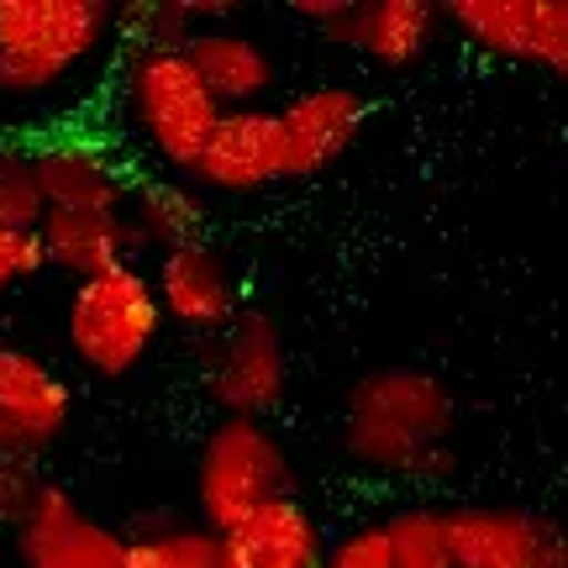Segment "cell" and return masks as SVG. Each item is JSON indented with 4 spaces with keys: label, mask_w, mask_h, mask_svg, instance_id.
<instances>
[{
    "label": "cell",
    "mask_w": 568,
    "mask_h": 568,
    "mask_svg": "<svg viewBox=\"0 0 568 568\" xmlns=\"http://www.w3.org/2000/svg\"><path fill=\"white\" fill-rule=\"evenodd\" d=\"M453 400L437 374L389 364L364 374L343 410V453L353 468L379 479H410L443 464Z\"/></svg>",
    "instance_id": "1"
},
{
    "label": "cell",
    "mask_w": 568,
    "mask_h": 568,
    "mask_svg": "<svg viewBox=\"0 0 568 568\" xmlns=\"http://www.w3.org/2000/svg\"><path fill=\"white\" fill-rule=\"evenodd\" d=\"M437 21H443L437 6H426V0H353L347 48H358L379 69H406L426 53Z\"/></svg>",
    "instance_id": "18"
},
{
    "label": "cell",
    "mask_w": 568,
    "mask_h": 568,
    "mask_svg": "<svg viewBox=\"0 0 568 568\" xmlns=\"http://www.w3.org/2000/svg\"><path fill=\"white\" fill-rule=\"evenodd\" d=\"M474 48L495 59L537 63L564 74L568 69V6L564 0H453L437 6Z\"/></svg>",
    "instance_id": "8"
},
{
    "label": "cell",
    "mask_w": 568,
    "mask_h": 568,
    "mask_svg": "<svg viewBox=\"0 0 568 568\" xmlns=\"http://www.w3.org/2000/svg\"><path fill=\"white\" fill-rule=\"evenodd\" d=\"M564 537L521 506H464L447 510L453 568H537Z\"/></svg>",
    "instance_id": "13"
},
{
    "label": "cell",
    "mask_w": 568,
    "mask_h": 568,
    "mask_svg": "<svg viewBox=\"0 0 568 568\" xmlns=\"http://www.w3.org/2000/svg\"><path fill=\"white\" fill-rule=\"evenodd\" d=\"M364 116H368L364 95L347 90V84L301 90V95H290L284 105H274L284 180H311L332 159H343L347 148H353V138H358Z\"/></svg>",
    "instance_id": "11"
},
{
    "label": "cell",
    "mask_w": 568,
    "mask_h": 568,
    "mask_svg": "<svg viewBox=\"0 0 568 568\" xmlns=\"http://www.w3.org/2000/svg\"><path fill=\"white\" fill-rule=\"evenodd\" d=\"M159 301H153V284L138 264L105 268L95 280L74 284V301H69V347L90 374H132L148 358V347L159 337Z\"/></svg>",
    "instance_id": "5"
},
{
    "label": "cell",
    "mask_w": 568,
    "mask_h": 568,
    "mask_svg": "<svg viewBox=\"0 0 568 568\" xmlns=\"http://www.w3.org/2000/svg\"><path fill=\"white\" fill-rule=\"evenodd\" d=\"M69 426V389L53 368L0 343V458L27 464L63 437Z\"/></svg>",
    "instance_id": "10"
},
{
    "label": "cell",
    "mask_w": 568,
    "mask_h": 568,
    "mask_svg": "<svg viewBox=\"0 0 568 568\" xmlns=\"http://www.w3.org/2000/svg\"><path fill=\"white\" fill-rule=\"evenodd\" d=\"M295 495L290 489V458H284L280 437L264 422L247 416H222L211 426L195 464V500H201V527L211 537L232 531L243 516L258 506Z\"/></svg>",
    "instance_id": "4"
},
{
    "label": "cell",
    "mask_w": 568,
    "mask_h": 568,
    "mask_svg": "<svg viewBox=\"0 0 568 568\" xmlns=\"http://www.w3.org/2000/svg\"><path fill=\"white\" fill-rule=\"evenodd\" d=\"M205 395L222 406V416H247L264 422L284 400V347L280 326L268 311H237L205 347L201 364Z\"/></svg>",
    "instance_id": "6"
},
{
    "label": "cell",
    "mask_w": 568,
    "mask_h": 568,
    "mask_svg": "<svg viewBox=\"0 0 568 568\" xmlns=\"http://www.w3.org/2000/svg\"><path fill=\"white\" fill-rule=\"evenodd\" d=\"M322 568H389L385 527H379V521H364V527H353L347 537H337V542L322 552Z\"/></svg>",
    "instance_id": "24"
},
{
    "label": "cell",
    "mask_w": 568,
    "mask_h": 568,
    "mask_svg": "<svg viewBox=\"0 0 568 568\" xmlns=\"http://www.w3.org/2000/svg\"><path fill=\"white\" fill-rule=\"evenodd\" d=\"M122 105L138 138L159 153L169 169H184L201 159L211 126L222 116V105L205 95L195 69L184 63L180 48H132L122 69Z\"/></svg>",
    "instance_id": "3"
},
{
    "label": "cell",
    "mask_w": 568,
    "mask_h": 568,
    "mask_svg": "<svg viewBox=\"0 0 568 568\" xmlns=\"http://www.w3.org/2000/svg\"><path fill=\"white\" fill-rule=\"evenodd\" d=\"M190 174L205 190H216V195H247V190H264V184L284 180L274 105L222 111L201 148V159L190 163Z\"/></svg>",
    "instance_id": "12"
},
{
    "label": "cell",
    "mask_w": 568,
    "mask_h": 568,
    "mask_svg": "<svg viewBox=\"0 0 568 568\" xmlns=\"http://www.w3.org/2000/svg\"><path fill=\"white\" fill-rule=\"evenodd\" d=\"M17 558L21 568H122L126 537L90 521L69 489L32 479L17 510Z\"/></svg>",
    "instance_id": "7"
},
{
    "label": "cell",
    "mask_w": 568,
    "mask_h": 568,
    "mask_svg": "<svg viewBox=\"0 0 568 568\" xmlns=\"http://www.w3.org/2000/svg\"><path fill=\"white\" fill-rule=\"evenodd\" d=\"M42 211H122L126 180L122 169L90 142H42L27 148Z\"/></svg>",
    "instance_id": "15"
},
{
    "label": "cell",
    "mask_w": 568,
    "mask_h": 568,
    "mask_svg": "<svg viewBox=\"0 0 568 568\" xmlns=\"http://www.w3.org/2000/svg\"><path fill=\"white\" fill-rule=\"evenodd\" d=\"M537 568H568V552H564V542H558V548H552V552H548V558H542V564H537Z\"/></svg>",
    "instance_id": "27"
},
{
    "label": "cell",
    "mask_w": 568,
    "mask_h": 568,
    "mask_svg": "<svg viewBox=\"0 0 568 568\" xmlns=\"http://www.w3.org/2000/svg\"><path fill=\"white\" fill-rule=\"evenodd\" d=\"M122 568H222V548L205 527H159L126 542Z\"/></svg>",
    "instance_id": "21"
},
{
    "label": "cell",
    "mask_w": 568,
    "mask_h": 568,
    "mask_svg": "<svg viewBox=\"0 0 568 568\" xmlns=\"http://www.w3.org/2000/svg\"><path fill=\"white\" fill-rule=\"evenodd\" d=\"M180 53L195 69V80L205 84V95L222 105V111L264 105V95L274 90V59H268V48L243 38V32L201 27V32H190V42H184Z\"/></svg>",
    "instance_id": "16"
},
{
    "label": "cell",
    "mask_w": 568,
    "mask_h": 568,
    "mask_svg": "<svg viewBox=\"0 0 568 568\" xmlns=\"http://www.w3.org/2000/svg\"><path fill=\"white\" fill-rule=\"evenodd\" d=\"M148 284H153L159 316L190 326V332H222L237 316V305H243L237 264L226 258L222 247L201 243V237L159 253V268L148 274Z\"/></svg>",
    "instance_id": "9"
},
{
    "label": "cell",
    "mask_w": 568,
    "mask_h": 568,
    "mask_svg": "<svg viewBox=\"0 0 568 568\" xmlns=\"http://www.w3.org/2000/svg\"><path fill=\"white\" fill-rule=\"evenodd\" d=\"M222 568H322V531L301 495H280L216 537Z\"/></svg>",
    "instance_id": "14"
},
{
    "label": "cell",
    "mask_w": 568,
    "mask_h": 568,
    "mask_svg": "<svg viewBox=\"0 0 568 568\" xmlns=\"http://www.w3.org/2000/svg\"><path fill=\"white\" fill-rule=\"evenodd\" d=\"M42 195L32 180L27 148H0V226L6 232H38Z\"/></svg>",
    "instance_id": "22"
},
{
    "label": "cell",
    "mask_w": 568,
    "mask_h": 568,
    "mask_svg": "<svg viewBox=\"0 0 568 568\" xmlns=\"http://www.w3.org/2000/svg\"><path fill=\"white\" fill-rule=\"evenodd\" d=\"M27 489H32V479L21 474V464H6V458H0V521H17Z\"/></svg>",
    "instance_id": "26"
},
{
    "label": "cell",
    "mask_w": 568,
    "mask_h": 568,
    "mask_svg": "<svg viewBox=\"0 0 568 568\" xmlns=\"http://www.w3.org/2000/svg\"><path fill=\"white\" fill-rule=\"evenodd\" d=\"M190 32H201L190 0H148L132 11V38L138 48H184Z\"/></svg>",
    "instance_id": "23"
},
{
    "label": "cell",
    "mask_w": 568,
    "mask_h": 568,
    "mask_svg": "<svg viewBox=\"0 0 568 568\" xmlns=\"http://www.w3.org/2000/svg\"><path fill=\"white\" fill-rule=\"evenodd\" d=\"M122 226H126V253H169V247L195 237L201 205L190 201L184 190H174V184H142V190H126Z\"/></svg>",
    "instance_id": "19"
},
{
    "label": "cell",
    "mask_w": 568,
    "mask_h": 568,
    "mask_svg": "<svg viewBox=\"0 0 568 568\" xmlns=\"http://www.w3.org/2000/svg\"><path fill=\"white\" fill-rule=\"evenodd\" d=\"M379 527H385L389 568H453V552H447V510L406 506V510H389Z\"/></svg>",
    "instance_id": "20"
},
{
    "label": "cell",
    "mask_w": 568,
    "mask_h": 568,
    "mask_svg": "<svg viewBox=\"0 0 568 568\" xmlns=\"http://www.w3.org/2000/svg\"><path fill=\"white\" fill-rule=\"evenodd\" d=\"M42 268H48V258H42L38 232H6V226H0V295L27 284L32 274H42Z\"/></svg>",
    "instance_id": "25"
},
{
    "label": "cell",
    "mask_w": 568,
    "mask_h": 568,
    "mask_svg": "<svg viewBox=\"0 0 568 568\" xmlns=\"http://www.w3.org/2000/svg\"><path fill=\"white\" fill-rule=\"evenodd\" d=\"M38 243L48 268L74 274V280H95L105 268L132 264L122 211H42Z\"/></svg>",
    "instance_id": "17"
},
{
    "label": "cell",
    "mask_w": 568,
    "mask_h": 568,
    "mask_svg": "<svg viewBox=\"0 0 568 568\" xmlns=\"http://www.w3.org/2000/svg\"><path fill=\"white\" fill-rule=\"evenodd\" d=\"M116 38L105 0H0V95L42 101Z\"/></svg>",
    "instance_id": "2"
}]
</instances>
